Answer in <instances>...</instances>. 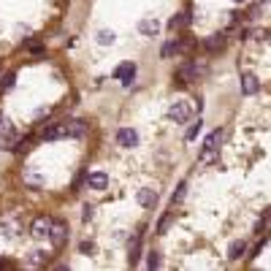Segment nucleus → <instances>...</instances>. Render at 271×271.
<instances>
[{"mask_svg": "<svg viewBox=\"0 0 271 271\" xmlns=\"http://www.w3.org/2000/svg\"><path fill=\"white\" fill-rule=\"evenodd\" d=\"M44 258H46V255H44V252H30V258H27V266H41V263H44Z\"/></svg>", "mask_w": 271, "mask_h": 271, "instance_id": "aec40b11", "label": "nucleus"}, {"mask_svg": "<svg viewBox=\"0 0 271 271\" xmlns=\"http://www.w3.org/2000/svg\"><path fill=\"white\" fill-rule=\"evenodd\" d=\"M14 82H17V76H14V73H6V76H3V82H0V87L8 90V87H14Z\"/></svg>", "mask_w": 271, "mask_h": 271, "instance_id": "b1692460", "label": "nucleus"}, {"mask_svg": "<svg viewBox=\"0 0 271 271\" xmlns=\"http://www.w3.org/2000/svg\"><path fill=\"white\" fill-rule=\"evenodd\" d=\"M174 27H179V24H190V14L187 11H184V14H177V19H174Z\"/></svg>", "mask_w": 271, "mask_h": 271, "instance_id": "4be33fe9", "label": "nucleus"}, {"mask_svg": "<svg viewBox=\"0 0 271 271\" xmlns=\"http://www.w3.org/2000/svg\"><path fill=\"white\" fill-rule=\"evenodd\" d=\"M236 3H242V0H236Z\"/></svg>", "mask_w": 271, "mask_h": 271, "instance_id": "c85d7f7f", "label": "nucleus"}, {"mask_svg": "<svg viewBox=\"0 0 271 271\" xmlns=\"http://www.w3.org/2000/svg\"><path fill=\"white\" fill-rule=\"evenodd\" d=\"M117 144H119V147H125V149L138 147V133H136L133 128H119L117 130Z\"/></svg>", "mask_w": 271, "mask_h": 271, "instance_id": "423d86ee", "label": "nucleus"}, {"mask_svg": "<svg viewBox=\"0 0 271 271\" xmlns=\"http://www.w3.org/2000/svg\"><path fill=\"white\" fill-rule=\"evenodd\" d=\"M114 41V33L112 30H98V44H103V46H112Z\"/></svg>", "mask_w": 271, "mask_h": 271, "instance_id": "dca6fc26", "label": "nucleus"}, {"mask_svg": "<svg viewBox=\"0 0 271 271\" xmlns=\"http://www.w3.org/2000/svg\"><path fill=\"white\" fill-rule=\"evenodd\" d=\"M223 128H217V130H212V133L206 136V141H203V149H217L220 147V141H223Z\"/></svg>", "mask_w": 271, "mask_h": 271, "instance_id": "4468645a", "label": "nucleus"}, {"mask_svg": "<svg viewBox=\"0 0 271 271\" xmlns=\"http://www.w3.org/2000/svg\"><path fill=\"white\" fill-rule=\"evenodd\" d=\"M220 44H223V36H214L212 41L206 44V49H220Z\"/></svg>", "mask_w": 271, "mask_h": 271, "instance_id": "cd10ccee", "label": "nucleus"}, {"mask_svg": "<svg viewBox=\"0 0 271 271\" xmlns=\"http://www.w3.org/2000/svg\"><path fill=\"white\" fill-rule=\"evenodd\" d=\"M203 71L201 65H195V63H187V65H182L179 68V79H184V82H193V79H198V73Z\"/></svg>", "mask_w": 271, "mask_h": 271, "instance_id": "9d476101", "label": "nucleus"}, {"mask_svg": "<svg viewBox=\"0 0 271 271\" xmlns=\"http://www.w3.org/2000/svg\"><path fill=\"white\" fill-rule=\"evenodd\" d=\"M24 179H27V184H36V187H38V184L44 182V179L38 177V174H27V177H24Z\"/></svg>", "mask_w": 271, "mask_h": 271, "instance_id": "a878e982", "label": "nucleus"}, {"mask_svg": "<svg viewBox=\"0 0 271 271\" xmlns=\"http://www.w3.org/2000/svg\"><path fill=\"white\" fill-rule=\"evenodd\" d=\"M52 217H46V214H41V217H36L33 223H30V233L36 236V239H44V236H49V230H52Z\"/></svg>", "mask_w": 271, "mask_h": 271, "instance_id": "20e7f679", "label": "nucleus"}, {"mask_svg": "<svg viewBox=\"0 0 271 271\" xmlns=\"http://www.w3.org/2000/svg\"><path fill=\"white\" fill-rule=\"evenodd\" d=\"M68 136H71V122H52L44 130L46 141H52V138H68Z\"/></svg>", "mask_w": 271, "mask_h": 271, "instance_id": "7ed1b4c3", "label": "nucleus"}, {"mask_svg": "<svg viewBox=\"0 0 271 271\" xmlns=\"http://www.w3.org/2000/svg\"><path fill=\"white\" fill-rule=\"evenodd\" d=\"M84 133V122H71V136H82Z\"/></svg>", "mask_w": 271, "mask_h": 271, "instance_id": "393cba45", "label": "nucleus"}, {"mask_svg": "<svg viewBox=\"0 0 271 271\" xmlns=\"http://www.w3.org/2000/svg\"><path fill=\"white\" fill-rule=\"evenodd\" d=\"M138 242H141L138 236H133V239H130V263H136V260H138Z\"/></svg>", "mask_w": 271, "mask_h": 271, "instance_id": "f3484780", "label": "nucleus"}, {"mask_svg": "<svg viewBox=\"0 0 271 271\" xmlns=\"http://www.w3.org/2000/svg\"><path fill=\"white\" fill-rule=\"evenodd\" d=\"M184 195H187V182H179L177 184V193H174V203H179Z\"/></svg>", "mask_w": 271, "mask_h": 271, "instance_id": "a211bd4d", "label": "nucleus"}, {"mask_svg": "<svg viewBox=\"0 0 271 271\" xmlns=\"http://www.w3.org/2000/svg\"><path fill=\"white\" fill-rule=\"evenodd\" d=\"M147 266H149V269H160V252H149Z\"/></svg>", "mask_w": 271, "mask_h": 271, "instance_id": "5701e85b", "label": "nucleus"}, {"mask_svg": "<svg viewBox=\"0 0 271 271\" xmlns=\"http://www.w3.org/2000/svg\"><path fill=\"white\" fill-rule=\"evenodd\" d=\"M217 160V149H203L201 152V163H214Z\"/></svg>", "mask_w": 271, "mask_h": 271, "instance_id": "6ab92c4d", "label": "nucleus"}, {"mask_svg": "<svg viewBox=\"0 0 271 271\" xmlns=\"http://www.w3.org/2000/svg\"><path fill=\"white\" fill-rule=\"evenodd\" d=\"M190 114H193V106H190L187 100H177V103H171L168 106V117L174 119V122H187L190 119Z\"/></svg>", "mask_w": 271, "mask_h": 271, "instance_id": "f03ea898", "label": "nucleus"}, {"mask_svg": "<svg viewBox=\"0 0 271 271\" xmlns=\"http://www.w3.org/2000/svg\"><path fill=\"white\" fill-rule=\"evenodd\" d=\"M201 125H203V122H201V119H198V122H195V125H190V130H187V138H195V133H198V130H201Z\"/></svg>", "mask_w": 271, "mask_h": 271, "instance_id": "bb28decb", "label": "nucleus"}, {"mask_svg": "<svg viewBox=\"0 0 271 271\" xmlns=\"http://www.w3.org/2000/svg\"><path fill=\"white\" fill-rule=\"evenodd\" d=\"M14 138H17V128H14L11 119L0 117V149H11Z\"/></svg>", "mask_w": 271, "mask_h": 271, "instance_id": "f257e3e1", "label": "nucleus"}, {"mask_svg": "<svg viewBox=\"0 0 271 271\" xmlns=\"http://www.w3.org/2000/svg\"><path fill=\"white\" fill-rule=\"evenodd\" d=\"M114 76H117L122 84H130V82L136 79V65H133V63H122V65H117Z\"/></svg>", "mask_w": 271, "mask_h": 271, "instance_id": "0eeeda50", "label": "nucleus"}, {"mask_svg": "<svg viewBox=\"0 0 271 271\" xmlns=\"http://www.w3.org/2000/svg\"><path fill=\"white\" fill-rule=\"evenodd\" d=\"M177 49H179V44L168 41V44H165L163 49H160V54H163V57H168V54H174V52H177Z\"/></svg>", "mask_w": 271, "mask_h": 271, "instance_id": "412c9836", "label": "nucleus"}, {"mask_svg": "<svg viewBox=\"0 0 271 271\" xmlns=\"http://www.w3.org/2000/svg\"><path fill=\"white\" fill-rule=\"evenodd\" d=\"M49 239H52L54 247H63V244L68 242V225H65L63 220H54L52 230H49Z\"/></svg>", "mask_w": 271, "mask_h": 271, "instance_id": "39448f33", "label": "nucleus"}, {"mask_svg": "<svg viewBox=\"0 0 271 271\" xmlns=\"http://www.w3.org/2000/svg\"><path fill=\"white\" fill-rule=\"evenodd\" d=\"M258 87H260V84H258V76H255V73H244V76H242V92L244 95H255V92H258Z\"/></svg>", "mask_w": 271, "mask_h": 271, "instance_id": "1a4fd4ad", "label": "nucleus"}, {"mask_svg": "<svg viewBox=\"0 0 271 271\" xmlns=\"http://www.w3.org/2000/svg\"><path fill=\"white\" fill-rule=\"evenodd\" d=\"M0 233L3 236H17L19 233V220H11V217L0 220Z\"/></svg>", "mask_w": 271, "mask_h": 271, "instance_id": "f8f14e48", "label": "nucleus"}, {"mask_svg": "<svg viewBox=\"0 0 271 271\" xmlns=\"http://www.w3.org/2000/svg\"><path fill=\"white\" fill-rule=\"evenodd\" d=\"M138 30H141V36H158L160 22L158 19H141V22H138Z\"/></svg>", "mask_w": 271, "mask_h": 271, "instance_id": "9b49d317", "label": "nucleus"}, {"mask_svg": "<svg viewBox=\"0 0 271 271\" xmlns=\"http://www.w3.org/2000/svg\"><path fill=\"white\" fill-rule=\"evenodd\" d=\"M136 198H138V203H141V206H155V203H158V193H155V190H138V195H136Z\"/></svg>", "mask_w": 271, "mask_h": 271, "instance_id": "ddd939ff", "label": "nucleus"}, {"mask_svg": "<svg viewBox=\"0 0 271 271\" xmlns=\"http://www.w3.org/2000/svg\"><path fill=\"white\" fill-rule=\"evenodd\" d=\"M244 249H247V244H244V242H233V244H230V249H228V258L230 260H239L244 255Z\"/></svg>", "mask_w": 271, "mask_h": 271, "instance_id": "2eb2a0df", "label": "nucleus"}, {"mask_svg": "<svg viewBox=\"0 0 271 271\" xmlns=\"http://www.w3.org/2000/svg\"><path fill=\"white\" fill-rule=\"evenodd\" d=\"M106 184H109V177H106L103 171L87 174V187H90V190H106Z\"/></svg>", "mask_w": 271, "mask_h": 271, "instance_id": "6e6552de", "label": "nucleus"}]
</instances>
